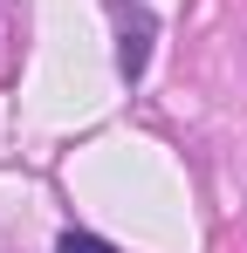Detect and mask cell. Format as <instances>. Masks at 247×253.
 Returning <instances> with one entry per match:
<instances>
[{
  "label": "cell",
  "mask_w": 247,
  "mask_h": 253,
  "mask_svg": "<svg viewBox=\"0 0 247 253\" xmlns=\"http://www.w3.org/2000/svg\"><path fill=\"white\" fill-rule=\"evenodd\" d=\"M144 62H151V7L117 0V76H124V83H137Z\"/></svg>",
  "instance_id": "1"
},
{
  "label": "cell",
  "mask_w": 247,
  "mask_h": 253,
  "mask_svg": "<svg viewBox=\"0 0 247 253\" xmlns=\"http://www.w3.org/2000/svg\"><path fill=\"white\" fill-rule=\"evenodd\" d=\"M55 253H117V247H110V240H96V233H62Z\"/></svg>",
  "instance_id": "2"
}]
</instances>
